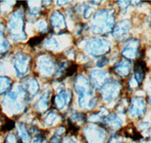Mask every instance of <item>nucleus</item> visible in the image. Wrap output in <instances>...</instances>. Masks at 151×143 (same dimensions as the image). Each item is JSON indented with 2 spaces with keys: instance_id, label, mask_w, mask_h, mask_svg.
Segmentation results:
<instances>
[{
  "instance_id": "nucleus-37",
  "label": "nucleus",
  "mask_w": 151,
  "mask_h": 143,
  "mask_svg": "<svg viewBox=\"0 0 151 143\" xmlns=\"http://www.w3.org/2000/svg\"><path fill=\"white\" fill-rule=\"evenodd\" d=\"M65 143H75V142H73V140H71V139H67L66 140Z\"/></svg>"
},
{
  "instance_id": "nucleus-5",
  "label": "nucleus",
  "mask_w": 151,
  "mask_h": 143,
  "mask_svg": "<svg viewBox=\"0 0 151 143\" xmlns=\"http://www.w3.org/2000/svg\"><path fill=\"white\" fill-rule=\"evenodd\" d=\"M24 98H26L27 99L26 94L22 89V87H19L16 90H12L10 92L8 93L5 101H4V103L7 107L10 108L11 110L16 112L22 110L25 100H18V99H24Z\"/></svg>"
},
{
  "instance_id": "nucleus-36",
  "label": "nucleus",
  "mask_w": 151,
  "mask_h": 143,
  "mask_svg": "<svg viewBox=\"0 0 151 143\" xmlns=\"http://www.w3.org/2000/svg\"><path fill=\"white\" fill-rule=\"evenodd\" d=\"M148 102L151 105V89L150 90L149 93H148Z\"/></svg>"
},
{
  "instance_id": "nucleus-31",
  "label": "nucleus",
  "mask_w": 151,
  "mask_h": 143,
  "mask_svg": "<svg viewBox=\"0 0 151 143\" xmlns=\"http://www.w3.org/2000/svg\"><path fill=\"white\" fill-rule=\"evenodd\" d=\"M94 11V9L91 7H86V9H84V12H83V16L86 19L89 18L90 16L91 15V14Z\"/></svg>"
},
{
  "instance_id": "nucleus-17",
  "label": "nucleus",
  "mask_w": 151,
  "mask_h": 143,
  "mask_svg": "<svg viewBox=\"0 0 151 143\" xmlns=\"http://www.w3.org/2000/svg\"><path fill=\"white\" fill-rule=\"evenodd\" d=\"M51 95H52V91L50 90H47L46 91H45V93H43L40 99L36 102V108L40 112L44 113L48 109Z\"/></svg>"
},
{
  "instance_id": "nucleus-26",
  "label": "nucleus",
  "mask_w": 151,
  "mask_h": 143,
  "mask_svg": "<svg viewBox=\"0 0 151 143\" xmlns=\"http://www.w3.org/2000/svg\"><path fill=\"white\" fill-rule=\"evenodd\" d=\"M14 127V121L6 118L5 122H4L3 125H2V128H1V130H2V131H9V130H11V129H12Z\"/></svg>"
},
{
  "instance_id": "nucleus-29",
  "label": "nucleus",
  "mask_w": 151,
  "mask_h": 143,
  "mask_svg": "<svg viewBox=\"0 0 151 143\" xmlns=\"http://www.w3.org/2000/svg\"><path fill=\"white\" fill-rule=\"evenodd\" d=\"M62 129L61 128H60L59 129V130L58 129V131H57V134L55 135V136H54L53 138L52 139V140H51V143H60V134H61L63 132H64V129L62 130V131H60Z\"/></svg>"
},
{
  "instance_id": "nucleus-1",
  "label": "nucleus",
  "mask_w": 151,
  "mask_h": 143,
  "mask_svg": "<svg viewBox=\"0 0 151 143\" xmlns=\"http://www.w3.org/2000/svg\"><path fill=\"white\" fill-rule=\"evenodd\" d=\"M74 90L79 96V105L81 109L90 110L97 104L93 85L83 75H79L74 82Z\"/></svg>"
},
{
  "instance_id": "nucleus-30",
  "label": "nucleus",
  "mask_w": 151,
  "mask_h": 143,
  "mask_svg": "<svg viewBox=\"0 0 151 143\" xmlns=\"http://www.w3.org/2000/svg\"><path fill=\"white\" fill-rule=\"evenodd\" d=\"M125 101H122L121 103L119 104L118 106V107H117V110H118V112H119L120 113H125V112H126V109H127L128 107V102H126V103L125 104Z\"/></svg>"
},
{
  "instance_id": "nucleus-4",
  "label": "nucleus",
  "mask_w": 151,
  "mask_h": 143,
  "mask_svg": "<svg viewBox=\"0 0 151 143\" xmlns=\"http://www.w3.org/2000/svg\"><path fill=\"white\" fill-rule=\"evenodd\" d=\"M85 48L88 54L95 57H100L109 53L110 43L105 39H91L87 41Z\"/></svg>"
},
{
  "instance_id": "nucleus-13",
  "label": "nucleus",
  "mask_w": 151,
  "mask_h": 143,
  "mask_svg": "<svg viewBox=\"0 0 151 143\" xmlns=\"http://www.w3.org/2000/svg\"><path fill=\"white\" fill-rule=\"evenodd\" d=\"M50 22L52 28L55 32L60 33L65 31L66 24L64 17L59 11H55L52 13L50 18Z\"/></svg>"
},
{
  "instance_id": "nucleus-7",
  "label": "nucleus",
  "mask_w": 151,
  "mask_h": 143,
  "mask_svg": "<svg viewBox=\"0 0 151 143\" xmlns=\"http://www.w3.org/2000/svg\"><path fill=\"white\" fill-rule=\"evenodd\" d=\"M30 56L22 52H18L14 56V66L17 75L23 76L27 72L30 66Z\"/></svg>"
},
{
  "instance_id": "nucleus-21",
  "label": "nucleus",
  "mask_w": 151,
  "mask_h": 143,
  "mask_svg": "<svg viewBox=\"0 0 151 143\" xmlns=\"http://www.w3.org/2000/svg\"><path fill=\"white\" fill-rule=\"evenodd\" d=\"M12 82L9 78L0 76V95L5 94L10 89Z\"/></svg>"
},
{
  "instance_id": "nucleus-24",
  "label": "nucleus",
  "mask_w": 151,
  "mask_h": 143,
  "mask_svg": "<svg viewBox=\"0 0 151 143\" xmlns=\"http://www.w3.org/2000/svg\"><path fill=\"white\" fill-rule=\"evenodd\" d=\"M19 135L21 136V140L23 141L24 143H27V142H29V133H28L27 129L26 127L24 126L23 124H21L20 126H19Z\"/></svg>"
},
{
  "instance_id": "nucleus-3",
  "label": "nucleus",
  "mask_w": 151,
  "mask_h": 143,
  "mask_svg": "<svg viewBox=\"0 0 151 143\" xmlns=\"http://www.w3.org/2000/svg\"><path fill=\"white\" fill-rule=\"evenodd\" d=\"M9 32L14 41H24L26 33L24 31V14L20 11H17L9 19Z\"/></svg>"
},
{
  "instance_id": "nucleus-9",
  "label": "nucleus",
  "mask_w": 151,
  "mask_h": 143,
  "mask_svg": "<svg viewBox=\"0 0 151 143\" xmlns=\"http://www.w3.org/2000/svg\"><path fill=\"white\" fill-rule=\"evenodd\" d=\"M56 65L53 59L50 56L43 55L41 56L38 61V69L40 73L43 76H50L55 71Z\"/></svg>"
},
{
  "instance_id": "nucleus-15",
  "label": "nucleus",
  "mask_w": 151,
  "mask_h": 143,
  "mask_svg": "<svg viewBox=\"0 0 151 143\" xmlns=\"http://www.w3.org/2000/svg\"><path fill=\"white\" fill-rule=\"evenodd\" d=\"M90 79L93 86L101 89L107 82V73L102 70H93L90 72Z\"/></svg>"
},
{
  "instance_id": "nucleus-20",
  "label": "nucleus",
  "mask_w": 151,
  "mask_h": 143,
  "mask_svg": "<svg viewBox=\"0 0 151 143\" xmlns=\"http://www.w3.org/2000/svg\"><path fill=\"white\" fill-rule=\"evenodd\" d=\"M86 115L83 113H74L70 117L69 124L72 130L76 131L78 129L79 125L83 124L86 121ZM77 131V130H76Z\"/></svg>"
},
{
  "instance_id": "nucleus-16",
  "label": "nucleus",
  "mask_w": 151,
  "mask_h": 143,
  "mask_svg": "<svg viewBox=\"0 0 151 143\" xmlns=\"http://www.w3.org/2000/svg\"><path fill=\"white\" fill-rule=\"evenodd\" d=\"M147 72V68L145 62L142 60H137L134 66V78L137 81L139 86L142 84Z\"/></svg>"
},
{
  "instance_id": "nucleus-27",
  "label": "nucleus",
  "mask_w": 151,
  "mask_h": 143,
  "mask_svg": "<svg viewBox=\"0 0 151 143\" xmlns=\"http://www.w3.org/2000/svg\"><path fill=\"white\" fill-rule=\"evenodd\" d=\"M45 45L47 48H48V49L55 50L58 48V42H57L54 39H47V41H45Z\"/></svg>"
},
{
  "instance_id": "nucleus-14",
  "label": "nucleus",
  "mask_w": 151,
  "mask_h": 143,
  "mask_svg": "<svg viewBox=\"0 0 151 143\" xmlns=\"http://www.w3.org/2000/svg\"><path fill=\"white\" fill-rule=\"evenodd\" d=\"M131 29V24L129 21H120L113 28V35L118 40H122L127 37Z\"/></svg>"
},
{
  "instance_id": "nucleus-10",
  "label": "nucleus",
  "mask_w": 151,
  "mask_h": 143,
  "mask_svg": "<svg viewBox=\"0 0 151 143\" xmlns=\"http://www.w3.org/2000/svg\"><path fill=\"white\" fill-rule=\"evenodd\" d=\"M140 41L136 39H132L126 41L122 51V55L127 60L137 57L139 53Z\"/></svg>"
},
{
  "instance_id": "nucleus-22",
  "label": "nucleus",
  "mask_w": 151,
  "mask_h": 143,
  "mask_svg": "<svg viewBox=\"0 0 151 143\" xmlns=\"http://www.w3.org/2000/svg\"><path fill=\"white\" fill-rule=\"evenodd\" d=\"M10 49V44L2 32H0V55L5 54Z\"/></svg>"
},
{
  "instance_id": "nucleus-28",
  "label": "nucleus",
  "mask_w": 151,
  "mask_h": 143,
  "mask_svg": "<svg viewBox=\"0 0 151 143\" xmlns=\"http://www.w3.org/2000/svg\"><path fill=\"white\" fill-rule=\"evenodd\" d=\"M43 38H44V36H36V37L33 38V39H31L29 41V45H31V47L36 46V45H38L40 43L42 42Z\"/></svg>"
},
{
  "instance_id": "nucleus-6",
  "label": "nucleus",
  "mask_w": 151,
  "mask_h": 143,
  "mask_svg": "<svg viewBox=\"0 0 151 143\" xmlns=\"http://www.w3.org/2000/svg\"><path fill=\"white\" fill-rule=\"evenodd\" d=\"M121 89L122 86L119 82L113 79H108L103 87L100 89L102 99L106 102L115 100L119 96Z\"/></svg>"
},
{
  "instance_id": "nucleus-32",
  "label": "nucleus",
  "mask_w": 151,
  "mask_h": 143,
  "mask_svg": "<svg viewBox=\"0 0 151 143\" xmlns=\"http://www.w3.org/2000/svg\"><path fill=\"white\" fill-rule=\"evenodd\" d=\"M5 143H17V138L13 134L8 135L5 139Z\"/></svg>"
},
{
  "instance_id": "nucleus-2",
  "label": "nucleus",
  "mask_w": 151,
  "mask_h": 143,
  "mask_svg": "<svg viewBox=\"0 0 151 143\" xmlns=\"http://www.w3.org/2000/svg\"><path fill=\"white\" fill-rule=\"evenodd\" d=\"M115 23L114 11L110 9L99 10L94 15L91 22V30L97 35L108 33L113 29Z\"/></svg>"
},
{
  "instance_id": "nucleus-34",
  "label": "nucleus",
  "mask_w": 151,
  "mask_h": 143,
  "mask_svg": "<svg viewBox=\"0 0 151 143\" xmlns=\"http://www.w3.org/2000/svg\"><path fill=\"white\" fill-rule=\"evenodd\" d=\"M37 28L40 29L41 32H44L47 29V23L45 21H41L38 24Z\"/></svg>"
},
{
  "instance_id": "nucleus-23",
  "label": "nucleus",
  "mask_w": 151,
  "mask_h": 143,
  "mask_svg": "<svg viewBox=\"0 0 151 143\" xmlns=\"http://www.w3.org/2000/svg\"><path fill=\"white\" fill-rule=\"evenodd\" d=\"M125 136H128V137H130L132 139L135 140H140L142 137L140 135V133L134 129V127H128L125 129Z\"/></svg>"
},
{
  "instance_id": "nucleus-38",
  "label": "nucleus",
  "mask_w": 151,
  "mask_h": 143,
  "mask_svg": "<svg viewBox=\"0 0 151 143\" xmlns=\"http://www.w3.org/2000/svg\"><path fill=\"white\" fill-rule=\"evenodd\" d=\"M117 142H118V141H115V142H113V143H116Z\"/></svg>"
},
{
  "instance_id": "nucleus-35",
  "label": "nucleus",
  "mask_w": 151,
  "mask_h": 143,
  "mask_svg": "<svg viewBox=\"0 0 151 143\" xmlns=\"http://www.w3.org/2000/svg\"><path fill=\"white\" fill-rule=\"evenodd\" d=\"M138 86H139V84H138V83L137 82V81L134 79V77L132 78V79H130V81H129V87L132 89H134L135 87H138Z\"/></svg>"
},
{
  "instance_id": "nucleus-18",
  "label": "nucleus",
  "mask_w": 151,
  "mask_h": 143,
  "mask_svg": "<svg viewBox=\"0 0 151 143\" xmlns=\"http://www.w3.org/2000/svg\"><path fill=\"white\" fill-rule=\"evenodd\" d=\"M132 64L129 60H121L114 66V72L118 75L122 77H127L131 72Z\"/></svg>"
},
{
  "instance_id": "nucleus-19",
  "label": "nucleus",
  "mask_w": 151,
  "mask_h": 143,
  "mask_svg": "<svg viewBox=\"0 0 151 143\" xmlns=\"http://www.w3.org/2000/svg\"><path fill=\"white\" fill-rule=\"evenodd\" d=\"M102 121L106 126L112 129H117L120 128L122 124V120L119 118L116 114H113V113L105 116Z\"/></svg>"
},
{
  "instance_id": "nucleus-25",
  "label": "nucleus",
  "mask_w": 151,
  "mask_h": 143,
  "mask_svg": "<svg viewBox=\"0 0 151 143\" xmlns=\"http://www.w3.org/2000/svg\"><path fill=\"white\" fill-rule=\"evenodd\" d=\"M58 118V114H56L55 112H50L49 114H48V115L46 116V118L45 119V124H47L48 126L54 125V124L56 122Z\"/></svg>"
},
{
  "instance_id": "nucleus-12",
  "label": "nucleus",
  "mask_w": 151,
  "mask_h": 143,
  "mask_svg": "<svg viewBox=\"0 0 151 143\" xmlns=\"http://www.w3.org/2000/svg\"><path fill=\"white\" fill-rule=\"evenodd\" d=\"M72 93L69 90H62L55 97L54 104L58 110H63L70 104Z\"/></svg>"
},
{
  "instance_id": "nucleus-11",
  "label": "nucleus",
  "mask_w": 151,
  "mask_h": 143,
  "mask_svg": "<svg viewBox=\"0 0 151 143\" xmlns=\"http://www.w3.org/2000/svg\"><path fill=\"white\" fill-rule=\"evenodd\" d=\"M22 89L25 92L28 99L33 98L40 91V85L37 80L33 77H27L22 82Z\"/></svg>"
},
{
  "instance_id": "nucleus-8",
  "label": "nucleus",
  "mask_w": 151,
  "mask_h": 143,
  "mask_svg": "<svg viewBox=\"0 0 151 143\" xmlns=\"http://www.w3.org/2000/svg\"><path fill=\"white\" fill-rule=\"evenodd\" d=\"M146 103L142 97H135L131 99L129 116L132 118H140L146 112Z\"/></svg>"
},
{
  "instance_id": "nucleus-33",
  "label": "nucleus",
  "mask_w": 151,
  "mask_h": 143,
  "mask_svg": "<svg viewBox=\"0 0 151 143\" xmlns=\"http://www.w3.org/2000/svg\"><path fill=\"white\" fill-rule=\"evenodd\" d=\"M108 62H109V60L107 58L102 57V58H101L99 60H98L97 66H98V67H100V68H101V67H104V66H106V65L108 63Z\"/></svg>"
}]
</instances>
